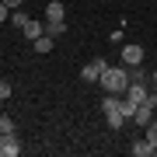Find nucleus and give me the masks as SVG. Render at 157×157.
Returning a JSON list of instances; mask_svg holds the SVG:
<instances>
[{
    "instance_id": "11",
    "label": "nucleus",
    "mask_w": 157,
    "mask_h": 157,
    "mask_svg": "<svg viewBox=\"0 0 157 157\" xmlns=\"http://www.w3.org/2000/svg\"><path fill=\"white\" fill-rule=\"evenodd\" d=\"M52 42H56V39H49V35H39V39H35L32 45H35V52H42V56H49V52H52Z\"/></svg>"
},
{
    "instance_id": "10",
    "label": "nucleus",
    "mask_w": 157,
    "mask_h": 157,
    "mask_svg": "<svg viewBox=\"0 0 157 157\" xmlns=\"http://www.w3.org/2000/svg\"><path fill=\"white\" fill-rule=\"evenodd\" d=\"M45 35H49V39L67 35V21H45Z\"/></svg>"
},
{
    "instance_id": "16",
    "label": "nucleus",
    "mask_w": 157,
    "mask_h": 157,
    "mask_svg": "<svg viewBox=\"0 0 157 157\" xmlns=\"http://www.w3.org/2000/svg\"><path fill=\"white\" fill-rule=\"evenodd\" d=\"M11 94H14V91H11V84H7V80H0V101H7Z\"/></svg>"
},
{
    "instance_id": "3",
    "label": "nucleus",
    "mask_w": 157,
    "mask_h": 157,
    "mask_svg": "<svg viewBox=\"0 0 157 157\" xmlns=\"http://www.w3.org/2000/svg\"><path fill=\"white\" fill-rule=\"evenodd\" d=\"M122 63H126V67H140V63H143V45L126 42L122 45Z\"/></svg>"
},
{
    "instance_id": "12",
    "label": "nucleus",
    "mask_w": 157,
    "mask_h": 157,
    "mask_svg": "<svg viewBox=\"0 0 157 157\" xmlns=\"http://www.w3.org/2000/svg\"><path fill=\"white\" fill-rule=\"evenodd\" d=\"M0 133H17V122H14V115H0Z\"/></svg>"
},
{
    "instance_id": "9",
    "label": "nucleus",
    "mask_w": 157,
    "mask_h": 157,
    "mask_svg": "<svg viewBox=\"0 0 157 157\" xmlns=\"http://www.w3.org/2000/svg\"><path fill=\"white\" fill-rule=\"evenodd\" d=\"M150 119H154V108H147V105H136V112H133V122L136 126H150Z\"/></svg>"
},
{
    "instance_id": "5",
    "label": "nucleus",
    "mask_w": 157,
    "mask_h": 157,
    "mask_svg": "<svg viewBox=\"0 0 157 157\" xmlns=\"http://www.w3.org/2000/svg\"><path fill=\"white\" fill-rule=\"evenodd\" d=\"M45 21H67V7H63L59 0L45 4Z\"/></svg>"
},
{
    "instance_id": "1",
    "label": "nucleus",
    "mask_w": 157,
    "mask_h": 157,
    "mask_svg": "<svg viewBox=\"0 0 157 157\" xmlns=\"http://www.w3.org/2000/svg\"><path fill=\"white\" fill-rule=\"evenodd\" d=\"M126 87H129V67H108L101 73V91L126 98Z\"/></svg>"
},
{
    "instance_id": "14",
    "label": "nucleus",
    "mask_w": 157,
    "mask_h": 157,
    "mask_svg": "<svg viewBox=\"0 0 157 157\" xmlns=\"http://www.w3.org/2000/svg\"><path fill=\"white\" fill-rule=\"evenodd\" d=\"M133 112H136V101L122 98V115H126V119H133Z\"/></svg>"
},
{
    "instance_id": "18",
    "label": "nucleus",
    "mask_w": 157,
    "mask_h": 157,
    "mask_svg": "<svg viewBox=\"0 0 157 157\" xmlns=\"http://www.w3.org/2000/svg\"><path fill=\"white\" fill-rule=\"evenodd\" d=\"M4 4H7V7H14V11H17V7L25 4V0H4Z\"/></svg>"
},
{
    "instance_id": "15",
    "label": "nucleus",
    "mask_w": 157,
    "mask_h": 157,
    "mask_svg": "<svg viewBox=\"0 0 157 157\" xmlns=\"http://www.w3.org/2000/svg\"><path fill=\"white\" fill-rule=\"evenodd\" d=\"M147 140L157 147V119H150V126H147Z\"/></svg>"
},
{
    "instance_id": "8",
    "label": "nucleus",
    "mask_w": 157,
    "mask_h": 157,
    "mask_svg": "<svg viewBox=\"0 0 157 157\" xmlns=\"http://www.w3.org/2000/svg\"><path fill=\"white\" fill-rule=\"evenodd\" d=\"M21 32H25V39H32V42H35L39 35H45V25H42V21H35V17H28V25H25Z\"/></svg>"
},
{
    "instance_id": "17",
    "label": "nucleus",
    "mask_w": 157,
    "mask_h": 157,
    "mask_svg": "<svg viewBox=\"0 0 157 157\" xmlns=\"http://www.w3.org/2000/svg\"><path fill=\"white\" fill-rule=\"evenodd\" d=\"M0 21H11V7H7L4 0H0Z\"/></svg>"
},
{
    "instance_id": "4",
    "label": "nucleus",
    "mask_w": 157,
    "mask_h": 157,
    "mask_svg": "<svg viewBox=\"0 0 157 157\" xmlns=\"http://www.w3.org/2000/svg\"><path fill=\"white\" fill-rule=\"evenodd\" d=\"M17 154H21L17 133H4V147H0V157H17Z\"/></svg>"
},
{
    "instance_id": "7",
    "label": "nucleus",
    "mask_w": 157,
    "mask_h": 157,
    "mask_svg": "<svg viewBox=\"0 0 157 157\" xmlns=\"http://www.w3.org/2000/svg\"><path fill=\"white\" fill-rule=\"evenodd\" d=\"M129 154H133V157H154V143L143 136V140H136L133 147H129Z\"/></svg>"
},
{
    "instance_id": "13",
    "label": "nucleus",
    "mask_w": 157,
    "mask_h": 157,
    "mask_svg": "<svg viewBox=\"0 0 157 157\" xmlns=\"http://www.w3.org/2000/svg\"><path fill=\"white\" fill-rule=\"evenodd\" d=\"M11 21H14V28H25V25H28V14H25L21 7H17V11L11 14Z\"/></svg>"
},
{
    "instance_id": "19",
    "label": "nucleus",
    "mask_w": 157,
    "mask_h": 157,
    "mask_svg": "<svg viewBox=\"0 0 157 157\" xmlns=\"http://www.w3.org/2000/svg\"><path fill=\"white\" fill-rule=\"evenodd\" d=\"M0 147H4V133H0Z\"/></svg>"
},
{
    "instance_id": "2",
    "label": "nucleus",
    "mask_w": 157,
    "mask_h": 157,
    "mask_svg": "<svg viewBox=\"0 0 157 157\" xmlns=\"http://www.w3.org/2000/svg\"><path fill=\"white\" fill-rule=\"evenodd\" d=\"M105 70H108L105 59H91V63H84V70H80V80L94 84V80H101V73H105Z\"/></svg>"
},
{
    "instance_id": "6",
    "label": "nucleus",
    "mask_w": 157,
    "mask_h": 157,
    "mask_svg": "<svg viewBox=\"0 0 157 157\" xmlns=\"http://www.w3.org/2000/svg\"><path fill=\"white\" fill-rule=\"evenodd\" d=\"M126 98H129V101H136V105H143V98H147V87H143V80H133V84L126 87Z\"/></svg>"
}]
</instances>
